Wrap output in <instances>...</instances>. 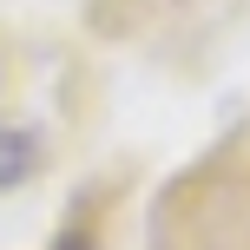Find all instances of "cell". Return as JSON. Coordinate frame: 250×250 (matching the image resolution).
<instances>
[{
  "label": "cell",
  "mask_w": 250,
  "mask_h": 250,
  "mask_svg": "<svg viewBox=\"0 0 250 250\" xmlns=\"http://www.w3.org/2000/svg\"><path fill=\"white\" fill-rule=\"evenodd\" d=\"M26 171H33V138L13 132V125H0V185H20Z\"/></svg>",
  "instance_id": "cell-1"
}]
</instances>
